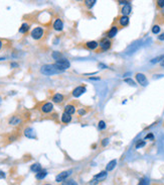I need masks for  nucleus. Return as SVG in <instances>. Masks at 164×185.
I'll use <instances>...</instances> for the list:
<instances>
[{
  "mask_svg": "<svg viewBox=\"0 0 164 185\" xmlns=\"http://www.w3.org/2000/svg\"><path fill=\"white\" fill-rule=\"evenodd\" d=\"M162 59H164V55H162V56H159V57H157V58H155V59H153V60H151V63H153V64H155V63L159 62V61L162 60Z\"/></svg>",
  "mask_w": 164,
  "mask_h": 185,
  "instance_id": "32",
  "label": "nucleus"
},
{
  "mask_svg": "<svg viewBox=\"0 0 164 185\" xmlns=\"http://www.w3.org/2000/svg\"><path fill=\"white\" fill-rule=\"evenodd\" d=\"M62 185H79L78 183L75 182V180H73V179H70V180H66V181H64V182L62 183Z\"/></svg>",
  "mask_w": 164,
  "mask_h": 185,
  "instance_id": "27",
  "label": "nucleus"
},
{
  "mask_svg": "<svg viewBox=\"0 0 164 185\" xmlns=\"http://www.w3.org/2000/svg\"><path fill=\"white\" fill-rule=\"evenodd\" d=\"M85 112H86V111H85V110H83V109H82V110H80V111H79V113H80L81 115H82V114H84Z\"/></svg>",
  "mask_w": 164,
  "mask_h": 185,
  "instance_id": "42",
  "label": "nucleus"
},
{
  "mask_svg": "<svg viewBox=\"0 0 164 185\" xmlns=\"http://www.w3.org/2000/svg\"><path fill=\"white\" fill-rule=\"evenodd\" d=\"M45 185H51V184H45Z\"/></svg>",
  "mask_w": 164,
  "mask_h": 185,
  "instance_id": "47",
  "label": "nucleus"
},
{
  "mask_svg": "<svg viewBox=\"0 0 164 185\" xmlns=\"http://www.w3.org/2000/svg\"><path fill=\"white\" fill-rule=\"evenodd\" d=\"M98 46H99V44L96 40H91V42H88L86 44V47L89 50H96L98 48Z\"/></svg>",
  "mask_w": 164,
  "mask_h": 185,
  "instance_id": "15",
  "label": "nucleus"
},
{
  "mask_svg": "<svg viewBox=\"0 0 164 185\" xmlns=\"http://www.w3.org/2000/svg\"><path fill=\"white\" fill-rule=\"evenodd\" d=\"M86 91H87L86 86H79L73 89V96H75V97H80V96L82 95V94H84Z\"/></svg>",
  "mask_w": 164,
  "mask_h": 185,
  "instance_id": "8",
  "label": "nucleus"
},
{
  "mask_svg": "<svg viewBox=\"0 0 164 185\" xmlns=\"http://www.w3.org/2000/svg\"><path fill=\"white\" fill-rule=\"evenodd\" d=\"M96 2H97L96 0H86V1H85V4H86V6L88 7V8H92V7L95 5Z\"/></svg>",
  "mask_w": 164,
  "mask_h": 185,
  "instance_id": "26",
  "label": "nucleus"
},
{
  "mask_svg": "<svg viewBox=\"0 0 164 185\" xmlns=\"http://www.w3.org/2000/svg\"><path fill=\"white\" fill-rule=\"evenodd\" d=\"M131 10H132V7H131L130 3H129V4H126L122 8V14L124 16H128V14H130Z\"/></svg>",
  "mask_w": 164,
  "mask_h": 185,
  "instance_id": "16",
  "label": "nucleus"
},
{
  "mask_svg": "<svg viewBox=\"0 0 164 185\" xmlns=\"http://www.w3.org/2000/svg\"><path fill=\"white\" fill-rule=\"evenodd\" d=\"M116 165H117V160H112L110 161V162L108 163V165H107L106 167V171H112V170L114 169V168L116 167Z\"/></svg>",
  "mask_w": 164,
  "mask_h": 185,
  "instance_id": "17",
  "label": "nucleus"
},
{
  "mask_svg": "<svg viewBox=\"0 0 164 185\" xmlns=\"http://www.w3.org/2000/svg\"><path fill=\"white\" fill-rule=\"evenodd\" d=\"M72 174V170H68V171H64L62 172V173H60L58 175H56V182H64V181H66L68 179V177L70 176Z\"/></svg>",
  "mask_w": 164,
  "mask_h": 185,
  "instance_id": "4",
  "label": "nucleus"
},
{
  "mask_svg": "<svg viewBox=\"0 0 164 185\" xmlns=\"http://www.w3.org/2000/svg\"><path fill=\"white\" fill-rule=\"evenodd\" d=\"M1 178H5V174H4V172H2V171H0V179Z\"/></svg>",
  "mask_w": 164,
  "mask_h": 185,
  "instance_id": "39",
  "label": "nucleus"
},
{
  "mask_svg": "<svg viewBox=\"0 0 164 185\" xmlns=\"http://www.w3.org/2000/svg\"><path fill=\"white\" fill-rule=\"evenodd\" d=\"M71 121H72V116L70 115V114L64 112V113H62V123H71Z\"/></svg>",
  "mask_w": 164,
  "mask_h": 185,
  "instance_id": "20",
  "label": "nucleus"
},
{
  "mask_svg": "<svg viewBox=\"0 0 164 185\" xmlns=\"http://www.w3.org/2000/svg\"><path fill=\"white\" fill-rule=\"evenodd\" d=\"M51 56H52V58L54 59V60H56V61L62 59V53H60V52H53Z\"/></svg>",
  "mask_w": 164,
  "mask_h": 185,
  "instance_id": "25",
  "label": "nucleus"
},
{
  "mask_svg": "<svg viewBox=\"0 0 164 185\" xmlns=\"http://www.w3.org/2000/svg\"><path fill=\"white\" fill-rule=\"evenodd\" d=\"M100 78H97V77H91L90 78V80H99Z\"/></svg>",
  "mask_w": 164,
  "mask_h": 185,
  "instance_id": "41",
  "label": "nucleus"
},
{
  "mask_svg": "<svg viewBox=\"0 0 164 185\" xmlns=\"http://www.w3.org/2000/svg\"><path fill=\"white\" fill-rule=\"evenodd\" d=\"M119 23L122 27H127V25H129V17L128 16H124V15L121 16L119 19Z\"/></svg>",
  "mask_w": 164,
  "mask_h": 185,
  "instance_id": "19",
  "label": "nucleus"
},
{
  "mask_svg": "<svg viewBox=\"0 0 164 185\" xmlns=\"http://www.w3.org/2000/svg\"><path fill=\"white\" fill-rule=\"evenodd\" d=\"M28 29H29V25H27V23H23V25L20 27L19 32H21V34H25V32H27Z\"/></svg>",
  "mask_w": 164,
  "mask_h": 185,
  "instance_id": "24",
  "label": "nucleus"
},
{
  "mask_svg": "<svg viewBox=\"0 0 164 185\" xmlns=\"http://www.w3.org/2000/svg\"><path fill=\"white\" fill-rule=\"evenodd\" d=\"M64 112L72 115V114H73L75 112V107L73 104H68L67 106L64 107Z\"/></svg>",
  "mask_w": 164,
  "mask_h": 185,
  "instance_id": "13",
  "label": "nucleus"
},
{
  "mask_svg": "<svg viewBox=\"0 0 164 185\" xmlns=\"http://www.w3.org/2000/svg\"><path fill=\"white\" fill-rule=\"evenodd\" d=\"M157 5L159 7H164V0H159V1H157Z\"/></svg>",
  "mask_w": 164,
  "mask_h": 185,
  "instance_id": "34",
  "label": "nucleus"
},
{
  "mask_svg": "<svg viewBox=\"0 0 164 185\" xmlns=\"http://www.w3.org/2000/svg\"><path fill=\"white\" fill-rule=\"evenodd\" d=\"M125 82L126 83H128L129 85H131V86H136V83L134 82L133 80H132V79H130V78H127V79H125Z\"/></svg>",
  "mask_w": 164,
  "mask_h": 185,
  "instance_id": "31",
  "label": "nucleus"
},
{
  "mask_svg": "<svg viewBox=\"0 0 164 185\" xmlns=\"http://www.w3.org/2000/svg\"><path fill=\"white\" fill-rule=\"evenodd\" d=\"M10 66H11V68H16V67H18V64L17 63H11Z\"/></svg>",
  "mask_w": 164,
  "mask_h": 185,
  "instance_id": "38",
  "label": "nucleus"
},
{
  "mask_svg": "<svg viewBox=\"0 0 164 185\" xmlns=\"http://www.w3.org/2000/svg\"><path fill=\"white\" fill-rule=\"evenodd\" d=\"M112 46V42L108 38H104V40L101 42L100 47H101V51H108Z\"/></svg>",
  "mask_w": 164,
  "mask_h": 185,
  "instance_id": "7",
  "label": "nucleus"
},
{
  "mask_svg": "<svg viewBox=\"0 0 164 185\" xmlns=\"http://www.w3.org/2000/svg\"><path fill=\"white\" fill-rule=\"evenodd\" d=\"M146 139H154V136L152 134H148L146 136Z\"/></svg>",
  "mask_w": 164,
  "mask_h": 185,
  "instance_id": "40",
  "label": "nucleus"
},
{
  "mask_svg": "<svg viewBox=\"0 0 164 185\" xmlns=\"http://www.w3.org/2000/svg\"><path fill=\"white\" fill-rule=\"evenodd\" d=\"M1 102H2V98H1V96H0V105H1Z\"/></svg>",
  "mask_w": 164,
  "mask_h": 185,
  "instance_id": "45",
  "label": "nucleus"
},
{
  "mask_svg": "<svg viewBox=\"0 0 164 185\" xmlns=\"http://www.w3.org/2000/svg\"><path fill=\"white\" fill-rule=\"evenodd\" d=\"M99 129H106V123H105V121H99Z\"/></svg>",
  "mask_w": 164,
  "mask_h": 185,
  "instance_id": "33",
  "label": "nucleus"
},
{
  "mask_svg": "<svg viewBox=\"0 0 164 185\" xmlns=\"http://www.w3.org/2000/svg\"><path fill=\"white\" fill-rule=\"evenodd\" d=\"M160 65H161V67H163V68H164V60L162 61V62H161V64H160Z\"/></svg>",
  "mask_w": 164,
  "mask_h": 185,
  "instance_id": "43",
  "label": "nucleus"
},
{
  "mask_svg": "<svg viewBox=\"0 0 164 185\" xmlns=\"http://www.w3.org/2000/svg\"><path fill=\"white\" fill-rule=\"evenodd\" d=\"M24 136L28 139H35L36 138V134L35 131L31 127H27V129H24Z\"/></svg>",
  "mask_w": 164,
  "mask_h": 185,
  "instance_id": "9",
  "label": "nucleus"
},
{
  "mask_svg": "<svg viewBox=\"0 0 164 185\" xmlns=\"http://www.w3.org/2000/svg\"><path fill=\"white\" fill-rule=\"evenodd\" d=\"M117 32H118V27L114 25V27H112L111 29H109V31L107 32V36H108L109 38H112L117 34Z\"/></svg>",
  "mask_w": 164,
  "mask_h": 185,
  "instance_id": "12",
  "label": "nucleus"
},
{
  "mask_svg": "<svg viewBox=\"0 0 164 185\" xmlns=\"http://www.w3.org/2000/svg\"><path fill=\"white\" fill-rule=\"evenodd\" d=\"M158 40H164V32L158 36Z\"/></svg>",
  "mask_w": 164,
  "mask_h": 185,
  "instance_id": "37",
  "label": "nucleus"
},
{
  "mask_svg": "<svg viewBox=\"0 0 164 185\" xmlns=\"http://www.w3.org/2000/svg\"><path fill=\"white\" fill-rule=\"evenodd\" d=\"M99 68H101V69H106V68H107V66H106V65H104V64H101V63H100V64H99Z\"/></svg>",
  "mask_w": 164,
  "mask_h": 185,
  "instance_id": "36",
  "label": "nucleus"
},
{
  "mask_svg": "<svg viewBox=\"0 0 164 185\" xmlns=\"http://www.w3.org/2000/svg\"><path fill=\"white\" fill-rule=\"evenodd\" d=\"M136 79H137L138 83L142 86H147L148 85V80H147L146 76L142 73H137L136 74Z\"/></svg>",
  "mask_w": 164,
  "mask_h": 185,
  "instance_id": "6",
  "label": "nucleus"
},
{
  "mask_svg": "<svg viewBox=\"0 0 164 185\" xmlns=\"http://www.w3.org/2000/svg\"><path fill=\"white\" fill-rule=\"evenodd\" d=\"M56 66V67L58 68L60 70H62V71H64V70H67L70 68V66H71V64H70V62L67 60V59H60V60L56 61V64H54Z\"/></svg>",
  "mask_w": 164,
  "mask_h": 185,
  "instance_id": "3",
  "label": "nucleus"
},
{
  "mask_svg": "<svg viewBox=\"0 0 164 185\" xmlns=\"http://www.w3.org/2000/svg\"><path fill=\"white\" fill-rule=\"evenodd\" d=\"M52 109H53V105H52V103H51V102L45 103V104L41 106V111L43 112V113H49V112L52 111Z\"/></svg>",
  "mask_w": 164,
  "mask_h": 185,
  "instance_id": "10",
  "label": "nucleus"
},
{
  "mask_svg": "<svg viewBox=\"0 0 164 185\" xmlns=\"http://www.w3.org/2000/svg\"><path fill=\"white\" fill-rule=\"evenodd\" d=\"M42 36H43V29H42V27H37L32 29V31H31V36L34 40H39V38H42Z\"/></svg>",
  "mask_w": 164,
  "mask_h": 185,
  "instance_id": "5",
  "label": "nucleus"
},
{
  "mask_svg": "<svg viewBox=\"0 0 164 185\" xmlns=\"http://www.w3.org/2000/svg\"><path fill=\"white\" fill-rule=\"evenodd\" d=\"M52 101L54 103H60L64 101V95L60 93H56L52 96Z\"/></svg>",
  "mask_w": 164,
  "mask_h": 185,
  "instance_id": "14",
  "label": "nucleus"
},
{
  "mask_svg": "<svg viewBox=\"0 0 164 185\" xmlns=\"http://www.w3.org/2000/svg\"><path fill=\"white\" fill-rule=\"evenodd\" d=\"M107 176H108L107 171H101L100 173H98L97 175L93 177V179L90 181V185H97L98 183L104 181L107 178Z\"/></svg>",
  "mask_w": 164,
  "mask_h": 185,
  "instance_id": "2",
  "label": "nucleus"
},
{
  "mask_svg": "<svg viewBox=\"0 0 164 185\" xmlns=\"http://www.w3.org/2000/svg\"><path fill=\"white\" fill-rule=\"evenodd\" d=\"M138 47H139V44H137V42H135L133 45H131L130 47L128 48V50H127V54H131V53H133V52H135L136 50L138 49Z\"/></svg>",
  "mask_w": 164,
  "mask_h": 185,
  "instance_id": "23",
  "label": "nucleus"
},
{
  "mask_svg": "<svg viewBox=\"0 0 164 185\" xmlns=\"http://www.w3.org/2000/svg\"><path fill=\"white\" fill-rule=\"evenodd\" d=\"M1 48H2V42L0 40V50H1Z\"/></svg>",
  "mask_w": 164,
  "mask_h": 185,
  "instance_id": "44",
  "label": "nucleus"
},
{
  "mask_svg": "<svg viewBox=\"0 0 164 185\" xmlns=\"http://www.w3.org/2000/svg\"><path fill=\"white\" fill-rule=\"evenodd\" d=\"M146 145V143H145V141H139L137 144H136V149H140V148L144 147V146Z\"/></svg>",
  "mask_w": 164,
  "mask_h": 185,
  "instance_id": "29",
  "label": "nucleus"
},
{
  "mask_svg": "<svg viewBox=\"0 0 164 185\" xmlns=\"http://www.w3.org/2000/svg\"><path fill=\"white\" fill-rule=\"evenodd\" d=\"M53 29L58 31H62V29H64V23L62 21V19H60V18L56 19V21L53 23Z\"/></svg>",
  "mask_w": 164,
  "mask_h": 185,
  "instance_id": "11",
  "label": "nucleus"
},
{
  "mask_svg": "<svg viewBox=\"0 0 164 185\" xmlns=\"http://www.w3.org/2000/svg\"><path fill=\"white\" fill-rule=\"evenodd\" d=\"M159 31H160V27H159V25H154V27H152V32H153V34H159Z\"/></svg>",
  "mask_w": 164,
  "mask_h": 185,
  "instance_id": "30",
  "label": "nucleus"
},
{
  "mask_svg": "<svg viewBox=\"0 0 164 185\" xmlns=\"http://www.w3.org/2000/svg\"><path fill=\"white\" fill-rule=\"evenodd\" d=\"M30 170L32 172H34V173H38L39 171H41V166H40V164H38V163H35V164H33V165H31L30 167Z\"/></svg>",
  "mask_w": 164,
  "mask_h": 185,
  "instance_id": "21",
  "label": "nucleus"
},
{
  "mask_svg": "<svg viewBox=\"0 0 164 185\" xmlns=\"http://www.w3.org/2000/svg\"><path fill=\"white\" fill-rule=\"evenodd\" d=\"M108 143H109V139H105V140H103V142H102V146L103 147H105V146L108 145Z\"/></svg>",
  "mask_w": 164,
  "mask_h": 185,
  "instance_id": "35",
  "label": "nucleus"
},
{
  "mask_svg": "<svg viewBox=\"0 0 164 185\" xmlns=\"http://www.w3.org/2000/svg\"><path fill=\"white\" fill-rule=\"evenodd\" d=\"M137 185H149V181H148V179L147 178H141L139 180V183H138Z\"/></svg>",
  "mask_w": 164,
  "mask_h": 185,
  "instance_id": "28",
  "label": "nucleus"
},
{
  "mask_svg": "<svg viewBox=\"0 0 164 185\" xmlns=\"http://www.w3.org/2000/svg\"><path fill=\"white\" fill-rule=\"evenodd\" d=\"M3 60H5V58H0V61H3Z\"/></svg>",
  "mask_w": 164,
  "mask_h": 185,
  "instance_id": "46",
  "label": "nucleus"
},
{
  "mask_svg": "<svg viewBox=\"0 0 164 185\" xmlns=\"http://www.w3.org/2000/svg\"><path fill=\"white\" fill-rule=\"evenodd\" d=\"M40 72H41L43 75L51 76V75H56V74L62 73L64 71L58 69L54 64H47V65H43V66H42L41 69H40Z\"/></svg>",
  "mask_w": 164,
  "mask_h": 185,
  "instance_id": "1",
  "label": "nucleus"
},
{
  "mask_svg": "<svg viewBox=\"0 0 164 185\" xmlns=\"http://www.w3.org/2000/svg\"><path fill=\"white\" fill-rule=\"evenodd\" d=\"M47 175V171L45 169H42L41 171H39L38 173H36L35 177H36V179H38V180H41V179L45 178Z\"/></svg>",
  "mask_w": 164,
  "mask_h": 185,
  "instance_id": "18",
  "label": "nucleus"
},
{
  "mask_svg": "<svg viewBox=\"0 0 164 185\" xmlns=\"http://www.w3.org/2000/svg\"><path fill=\"white\" fill-rule=\"evenodd\" d=\"M20 121H21V119H20L18 116H12V117L9 119V125H18Z\"/></svg>",
  "mask_w": 164,
  "mask_h": 185,
  "instance_id": "22",
  "label": "nucleus"
}]
</instances>
